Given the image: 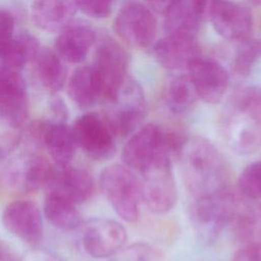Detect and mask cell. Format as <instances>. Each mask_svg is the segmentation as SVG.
I'll return each instance as SVG.
<instances>
[{
    "instance_id": "cell-1",
    "label": "cell",
    "mask_w": 261,
    "mask_h": 261,
    "mask_svg": "<svg viewBox=\"0 0 261 261\" xmlns=\"http://www.w3.org/2000/svg\"><path fill=\"white\" fill-rule=\"evenodd\" d=\"M176 158L186 187L195 199L229 188V164L210 140L188 137Z\"/></svg>"
},
{
    "instance_id": "cell-2",
    "label": "cell",
    "mask_w": 261,
    "mask_h": 261,
    "mask_svg": "<svg viewBox=\"0 0 261 261\" xmlns=\"http://www.w3.org/2000/svg\"><path fill=\"white\" fill-rule=\"evenodd\" d=\"M219 134L227 148L238 155H249L261 147V91L240 93L224 114Z\"/></svg>"
},
{
    "instance_id": "cell-3",
    "label": "cell",
    "mask_w": 261,
    "mask_h": 261,
    "mask_svg": "<svg viewBox=\"0 0 261 261\" xmlns=\"http://www.w3.org/2000/svg\"><path fill=\"white\" fill-rule=\"evenodd\" d=\"M188 136L178 130H167L156 123H146L135 130L121 151L122 163L142 173L163 155L177 156Z\"/></svg>"
},
{
    "instance_id": "cell-4",
    "label": "cell",
    "mask_w": 261,
    "mask_h": 261,
    "mask_svg": "<svg viewBox=\"0 0 261 261\" xmlns=\"http://www.w3.org/2000/svg\"><path fill=\"white\" fill-rule=\"evenodd\" d=\"M99 187L115 213L124 221L137 222L143 201L141 179L123 163H113L100 173Z\"/></svg>"
},
{
    "instance_id": "cell-5",
    "label": "cell",
    "mask_w": 261,
    "mask_h": 261,
    "mask_svg": "<svg viewBox=\"0 0 261 261\" xmlns=\"http://www.w3.org/2000/svg\"><path fill=\"white\" fill-rule=\"evenodd\" d=\"M238 201L229 188L196 198L191 207V222L198 238L212 244L230 224Z\"/></svg>"
},
{
    "instance_id": "cell-6",
    "label": "cell",
    "mask_w": 261,
    "mask_h": 261,
    "mask_svg": "<svg viewBox=\"0 0 261 261\" xmlns=\"http://www.w3.org/2000/svg\"><path fill=\"white\" fill-rule=\"evenodd\" d=\"M141 175L142 197L146 206L156 214H164L172 210L177 201L172 156L159 157Z\"/></svg>"
},
{
    "instance_id": "cell-7",
    "label": "cell",
    "mask_w": 261,
    "mask_h": 261,
    "mask_svg": "<svg viewBox=\"0 0 261 261\" xmlns=\"http://www.w3.org/2000/svg\"><path fill=\"white\" fill-rule=\"evenodd\" d=\"M76 147L93 160L111 158L116 151V139L105 113L86 112L71 125Z\"/></svg>"
},
{
    "instance_id": "cell-8",
    "label": "cell",
    "mask_w": 261,
    "mask_h": 261,
    "mask_svg": "<svg viewBox=\"0 0 261 261\" xmlns=\"http://www.w3.org/2000/svg\"><path fill=\"white\" fill-rule=\"evenodd\" d=\"M127 56L124 50L111 39L102 40L96 48L93 68L97 75L101 98L114 103L124 85Z\"/></svg>"
},
{
    "instance_id": "cell-9",
    "label": "cell",
    "mask_w": 261,
    "mask_h": 261,
    "mask_svg": "<svg viewBox=\"0 0 261 261\" xmlns=\"http://www.w3.org/2000/svg\"><path fill=\"white\" fill-rule=\"evenodd\" d=\"M54 166V163L38 153L19 155L2 171V182L8 191L33 193L47 187Z\"/></svg>"
},
{
    "instance_id": "cell-10",
    "label": "cell",
    "mask_w": 261,
    "mask_h": 261,
    "mask_svg": "<svg viewBox=\"0 0 261 261\" xmlns=\"http://www.w3.org/2000/svg\"><path fill=\"white\" fill-rule=\"evenodd\" d=\"M1 220L7 231L30 246H37L43 240V215L39 206L33 201L10 202L4 208Z\"/></svg>"
},
{
    "instance_id": "cell-11",
    "label": "cell",
    "mask_w": 261,
    "mask_h": 261,
    "mask_svg": "<svg viewBox=\"0 0 261 261\" xmlns=\"http://www.w3.org/2000/svg\"><path fill=\"white\" fill-rule=\"evenodd\" d=\"M30 135L34 144L47 150L54 165L67 166L71 163L77 147L71 126L66 122L51 119L38 121L32 125Z\"/></svg>"
},
{
    "instance_id": "cell-12",
    "label": "cell",
    "mask_w": 261,
    "mask_h": 261,
    "mask_svg": "<svg viewBox=\"0 0 261 261\" xmlns=\"http://www.w3.org/2000/svg\"><path fill=\"white\" fill-rule=\"evenodd\" d=\"M114 28L118 36L137 48L149 46L155 39L157 23L151 10L138 2L125 4L117 13Z\"/></svg>"
},
{
    "instance_id": "cell-13",
    "label": "cell",
    "mask_w": 261,
    "mask_h": 261,
    "mask_svg": "<svg viewBox=\"0 0 261 261\" xmlns=\"http://www.w3.org/2000/svg\"><path fill=\"white\" fill-rule=\"evenodd\" d=\"M127 239L124 226L108 218L90 220L84 228L82 243L88 255L94 258L113 257L125 245Z\"/></svg>"
},
{
    "instance_id": "cell-14",
    "label": "cell",
    "mask_w": 261,
    "mask_h": 261,
    "mask_svg": "<svg viewBox=\"0 0 261 261\" xmlns=\"http://www.w3.org/2000/svg\"><path fill=\"white\" fill-rule=\"evenodd\" d=\"M29 116V97L18 71L0 65V121L23 127Z\"/></svg>"
},
{
    "instance_id": "cell-15",
    "label": "cell",
    "mask_w": 261,
    "mask_h": 261,
    "mask_svg": "<svg viewBox=\"0 0 261 261\" xmlns=\"http://www.w3.org/2000/svg\"><path fill=\"white\" fill-rule=\"evenodd\" d=\"M114 103L118 106L105 114L117 138L129 137L141 126L147 115V104L140 86L136 83L124 85Z\"/></svg>"
},
{
    "instance_id": "cell-16",
    "label": "cell",
    "mask_w": 261,
    "mask_h": 261,
    "mask_svg": "<svg viewBox=\"0 0 261 261\" xmlns=\"http://www.w3.org/2000/svg\"><path fill=\"white\" fill-rule=\"evenodd\" d=\"M187 69L198 98L210 104L222 99L228 88L229 77L221 64L198 57Z\"/></svg>"
},
{
    "instance_id": "cell-17",
    "label": "cell",
    "mask_w": 261,
    "mask_h": 261,
    "mask_svg": "<svg viewBox=\"0 0 261 261\" xmlns=\"http://www.w3.org/2000/svg\"><path fill=\"white\" fill-rule=\"evenodd\" d=\"M208 15L214 30L228 40L244 41L249 38L253 29V17L250 10L228 0H215Z\"/></svg>"
},
{
    "instance_id": "cell-18",
    "label": "cell",
    "mask_w": 261,
    "mask_h": 261,
    "mask_svg": "<svg viewBox=\"0 0 261 261\" xmlns=\"http://www.w3.org/2000/svg\"><path fill=\"white\" fill-rule=\"evenodd\" d=\"M47 191L57 193L76 205L88 201L94 192V179L91 173L76 166H54Z\"/></svg>"
},
{
    "instance_id": "cell-19",
    "label": "cell",
    "mask_w": 261,
    "mask_h": 261,
    "mask_svg": "<svg viewBox=\"0 0 261 261\" xmlns=\"http://www.w3.org/2000/svg\"><path fill=\"white\" fill-rule=\"evenodd\" d=\"M154 55L165 68L180 69L200 57V50L194 36L166 35L155 44Z\"/></svg>"
},
{
    "instance_id": "cell-20",
    "label": "cell",
    "mask_w": 261,
    "mask_h": 261,
    "mask_svg": "<svg viewBox=\"0 0 261 261\" xmlns=\"http://www.w3.org/2000/svg\"><path fill=\"white\" fill-rule=\"evenodd\" d=\"M95 33L85 20H72L62 31L55 42L57 54L65 61L79 63L87 56L93 42Z\"/></svg>"
},
{
    "instance_id": "cell-21",
    "label": "cell",
    "mask_w": 261,
    "mask_h": 261,
    "mask_svg": "<svg viewBox=\"0 0 261 261\" xmlns=\"http://www.w3.org/2000/svg\"><path fill=\"white\" fill-rule=\"evenodd\" d=\"M77 5L75 0H34L32 18L42 31H62L73 20Z\"/></svg>"
},
{
    "instance_id": "cell-22",
    "label": "cell",
    "mask_w": 261,
    "mask_h": 261,
    "mask_svg": "<svg viewBox=\"0 0 261 261\" xmlns=\"http://www.w3.org/2000/svg\"><path fill=\"white\" fill-rule=\"evenodd\" d=\"M229 225L234 241L242 246L261 242V203L251 200L238 203Z\"/></svg>"
},
{
    "instance_id": "cell-23",
    "label": "cell",
    "mask_w": 261,
    "mask_h": 261,
    "mask_svg": "<svg viewBox=\"0 0 261 261\" xmlns=\"http://www.w3.org/2000/svg\"><path fill=\"white\" fill-rule=\"evenodd\" d=\"M43 212L47 221L61 230H74L83 223L77 205L54 192L47 191Z\"/></svg>"
},
{
    "instance_id": "cell-24",
    "label": "cell",
    "mask_w": 261,
    "mask_h": 261,
    "mask_svg": "<svg viewBox=\"0 0 261 261\" xmlns=\"http://www.w3.org/2000/svg\"><path fill=\"white\" fill-rule=\"evenodd\" d=\"M67 93L71 101L82 109L94 106L101 99L100 85L93 66H80L72 72Z\"/></svg>"
},
{
    "instance_id": "cell-25",
    "label": "cell",
    "mask_w": 261,
    "mask_h": 261,
    "mask_svg": "<svg viewBox=\"0 0 261 261\" xmlns=\"http://www.w3.org/2000/svg\"><path fill=\"white\" fill-rule=\"evenodd\" d=\"M164 14L167 35L195 37L202 18L194 0H177Z\"/></svg>"
},
{
    "instance_id": "cell-26",
    "label": "cell",
    "mask_w": 261,
    "mask_h": 261,
    "mask_svg": "<svg viewBox=\"0 0 261 261\" xmlns=\"http://www.w3.org/2000/svg\"><path fill=\"white\" fill-rule=\"evenodd\" d=\"M41 49L38 39L29 32L13 36L12 40L0 56V65L20 72L31 60H35Z\"/></svg>"
},
{
    "instance_id": "cell-27",
    "label": "cell",
    "mask_w": 261,
    "mask_h": 261,
    "mask_svg": "<svg viewBox=\"0 0 261 261\" xmlns=\"http://www.w3.org/2000/svg\"><path fill=\"white\" fill-rule=\"evenodd\" d=\"M39 80L51 93L60 91L66 80V67L63 59L48 48H41L35 58Z\"/></svg>"
},
{
    "instance_id": "cell-28",
    "label": "cell",
    "mask_w": 261,
    "mask_h": 261,
    "mask_svg": "<svg viewBox=\"0 0 261 261\" xmlns=\"http://www.w3.org/2000/svg\"><path fill=\"white\" fill-rule=\"evenodd\" d=\"M197 95L189 76H177L169 84L165 102L173 114H185L195 104Z\"/></svg>"
},
{
    "instance_id": "cell-29",
    "label": "cell",
    "mask_w": 261,
    "mask_h": 261,
    "mask_svg": "<svg viewBox=\"0 0 261 261\" xmlns=\"http://www.w3.org/2000/svg\"><path fill=\"white\" fill-rule=\"evenodd\" d=\"M237 185L246 200H261V160L248 164L239 175Z\"/></svg>"
},
{
    "instance_id": "cell-30",
    "label": "cell",
    "mask_w": 261,
    "mask_h": 261,
    "mask_svg": "<svg viewBox=\"0 0 261 261\" xmlns=\"http://www.w3.org/2000/svg\"><path fill=\"white\" fill-rule=\"evenodd\" d=\"M112 261H164L163 253L153 245L138 242L123 247Z\"/></svg>"
},
{
    "instance_id": "cell-31",
    "label": "cell",
    "mask_w": 261,
    "mask_h": 261,
    "mask_svg": "<svg viewBox=\"0 0 261 261\" xmlns=\"http://www.w3.org/2000/svg\"><path fill=\"white\" fill-rule=\"evenodd\" d=\"M260 53L261 43L259 41L249 39L244 40L236 55L234 70L239 74H248Z\"/></svg>"
},
{
    "instance_id": "cell-32",
    "label": "cell",
    "mask_w": 261,
    "mask_h": 261,
    "mask_svg": "<svg viewBox=\"0 0 261 261\" xmlns=\"http://www.w3.org/2000/svg\"><path fill=\"white\" fill-rule=\"evenodd\" d=\"M23 137V127H16L6 123L0 126V164L6 161L16 150Z\"/></svg>"
},
{
    "instance_id": "cell-33",
    "label": "cell",
    "mask_w": 261,
    "mask_h": 261,
    "mask_svg": "<svg viewBox=\"0 0 261 261\" xmlns=\"http://www.w3.org/2000/svg\"><path fill=\"white\" fill-rule=\"evenodd\" d=\"M77 8L95 18H104L111 13L114 0H75Z\"/></svg>"
},
{
    "instance_id": "cell-34",
    "label": "cell",
    "mask_w": 261,
    "mask_h": 261,
    "mask_svg": "<svg viewBox=\"0 0 261 261\" xmlns=\"http://www.w3.org/2000/svg\"><path fill=\"white\" fill-rule=\"evenodd\" d=\"M14 20L7 10L0 9V56L13 38Z\"/></svg>"
},
{
    "instance_id": "cell-35",
    "label": "cell",
    "mask_w": 261,
    "mask_h": 261,
    "mask_svg": "<svg viewBox=\"0 0 261 261\" xmlns=\"http://www.w3.org/2000/svg\"><path fill=\"white\" fill-rule=\"evenodd\" d=\"M231 261H261V242L243 246Z\"/></svg>"
},
{
    "instance_id": "cell-36",
    "label": "cell",
    "mask_w": 261,
    "mask_h": 261,
    "mask_svg": "<svg viewBox=\"0 0 261 261\" xmlns=\"http://www.w3.org/2000/svg\"><path fill=\"white\" fill-rule=\"evenodd\" d=\"M51 109V120L66 122L68 117V110L65 103L61 99H55L50 105Z\"/></svg>"
},
{
    "instance_id": "cell-37",
    "label": "cell",
    "mask_w": 261,
    "mask_h": 261,
    "mask_svg": "<svg viewBox=\"0 0 261 261\" xmlns=\"http://www.w3.org/2000/svg\"><path fill=\"white\" fill-rule=\"evenodd\" d=\"M147 1L155 10L165 13L177 0H147Z\"/></svg>"
},
{
    "instance_id": "cell-38",
    "label": "cell",
    "mask_w": 261,
    "mask_h": 261,
    "mask_svg": "<svg viewBox=\"0 0 261 261\" xmlns=\"http://www.w3.org/2000/svg\"><path fill=\"white\" fill-rule=\"evenodd\" d=\"M0 261H20V260L7 247L0 245Z\"/></svg>"
},
{
    "instance_id": "cell-39",
    "label": "cell",
    "mask_w": 261,
    "mask_h": 261,
    "mask_svg": "<svg viewBox=\"0 0 261 261\" xmlns=\"http://www.w3.org/2000/svg\"><path fill=\"white\" fill-rule=\"evenodd\" d=\"M251 2H253L255 4H261V0H251Z\"/></svg>"
}]
</instances>
